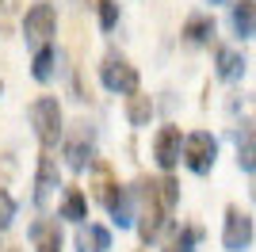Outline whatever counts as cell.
I'll use <instances>...</instances> for the list:
<instances>
[{"instance_id": "cell-1", "label": "cell", "mask_w": 256, "mask_h": 252, "mask_svg": "<svg viewBox=\"0 0 256 252\" xmlns=\"http://www.w3.org/2000/svg\"><path fill=\"white\" fill-rule=\"evenodd\" d=\"M27 118H31V130L38 138V146L50 153L58 146V138H62V104L54 96H38L31 104V111H27Z\"/></svg>"}, {"instance_id": "cell-2", "label": "cell", "mask_w": 256, "mask_h": 252, "mask_svg": "<svg viewBox=\"0 0 256 252\" xmlns=\"http://www.w3.org/2000/svg\"><path fill=\"white\" fill-rule=\"evenodd\" d=\"M138 195H142V210H138V237L150 244V241H157V237H160V230H164V218H168V210L157 202L153 180H138Z\"/></svg>"}, {"instance_id": "cell-3", "label": "cell", "mask_w": 256, "mask_h": 252, "mask_svg": "<svg viewBox=\"0 0 256 252\" xmlns=\"http://www.w3.org/2000/svg\"><path fill=\"white\" fill-rule=\"evenodd\" d=\"M100 80H104L107 92H118V96L138 92V69H134L122 54H107L104 62H100Z\"/></svg>"}, {"instance_id": "cell-4", "label": "cell", "mask_w": 256, "mask_h": 252, "mask_svg": "<svg viewBox=\"0 0 256 252\" xmlns=\"http://www.w3.org/2000/svg\"><path fill=\"white\" fill-rule=\"evenodd\" d=\"M256 237V226H252V214L241 206H226V218H222V248L226 252H245Z\"/></svg>"}, {"instance_id": "cell-5", "label": "cell", "mask_w": 256, "mask_h": 252, "mask_svg": "<svg viewBox=\"0 0 256 252\" xmlns=\"http://www.w3.org/2000/svg\"><path fill=\"white\" fill-rule=\"evenodd\" d=\"M58 31V12H54V4H31L27 8V16H23V38L31 42V46H50V34Z\"/></svg>"}, {"instance_id": "cell-6", "label": "cell", "mask_w": 256, "mask_h": 252, "mask_svg": "<svg viewBox=\"0 0 256 252\" xmlns=\"http://www.w3.org/2000/svg\"><path fill=\"white\" fill-rule=\"evenodd\" d=\"M214 157H218V142H214L206 130H195V134L184 138V164L192 168L195 176H206L214 168Z\"/></svg>"}, {"instance_id": "cell-7", "label": "cell", "mask_w": 256, "mask_h": 252, "mask_svg": "<svg viewBox=\"0 0 256 252\" xmlns=\"http://www.w3.org/2000/svg\"><path fill=\"white\" fill-rule=\"evenodd\" d=\"M184 157V134L180 126H160L157 138H153V160H157L164 172H172V168L180 164Z\"/></svg>"}, {"instance_id": "cell-8", "label": "cell", "mask_w": 256, "mask_h": 252, "mask_svg": "<svg viewBox=\"0 0 256 252\" xmlns=\"http://www.w3.org/2000/svg\"><path fill=\"white\" fill-rule=\"evenodd\" d=\"M58 184H62V180H58V160L42 149V157H38V172H34V202L46 206L50 195L58 191Z\"/></svg>"}, {"instance_id": "cell-9", "label": "cell", "mask_w": 256, "mask_h": 252, "mask_svg": "<svg viewBox=\"0 0 256 252\" xmlns=\"http://www.w3.org/2000/svg\"><path fill=\"white\" fill-rule=\"evenodd\" d=\"M214 73H218V80L245 76V54L234 50V46H218V50H214Z\"/></svg>"}, {"instance_id": "cell-10", "label": "cell", "mask_w": 256, "mask_h": 252, "mask_svg": "<svg viewBox=\"0 0 256 252\" xmlns=\"http://www.w3.org/2000/svg\"><path fill=\"white\" fill-rule=\"evenodd\" d=\"M107 248H111V233L100 222L76 226V252H107Z\"/></svg>"}, {"instance_id": "cell-11", "label": "cell", "mask_w": 256, "mask_h": 252, "mask_svg": "<svg viewBox=\"0 0 256 252\" xmlns=\"http://www.w3.org/2000/svg\"><path fill=\"white\" fill-rule=\"evenodd\" d=\"M237 168L256 172V122L237 126Z\"/></svg>"}, {"instance_id": "cell-12", "label": "cell", "mask_w": 256, "mask_h": 252, "mask_svg": "<svg viewBox=\"0 0 256 252\" xmlns=\"http://www.w3.org/2000/svg\"><path fill=\"white\" fill-rule=\"evenodd\" d=\"M31 244L38 252H62V230H58V222L38 218L31 226Z\"/></svg>"}, {"instance_id": "cell-13", "label": "cell", "mask_w": 256, "mask_h": 252, "mask_svg": "<svg viewBox=\"0 0 256 252\" xmlns=\"http://www.w3.org/2000/svg\"><path fill=\"white\" fill-rule=\"evenodd\" d=\"M230 23H234L237 38H252L256 34V0H237L234 12H230Z\"/></svg>"}, {"instance_id": "cell-14", "label": "cell", "mask_w": 256, "mask_h": 252, "mask_svg": "<svg viewBox=\"0 0 256 252\" xmlns=\"http://www.w3.org/2000/svg\"><path fill=\"white\" fill-rule=\"evenodd\" d=\"M214 38V16H188L184 23V42H192V46H206Z\"/></svg>"}, {"instance_id": "cell-15", "label": "cell", "mask_w": 256, "mask_h": 252, "mask_svg": "<svg viewBox=\"0 0 256 252\" xmlns=\"http://www.w3.org/2000/svg\"><path fill=\"white\" fill-rule=\"evenodd\" d=\"M92 157H96V153H92V142H84V130L65 142V164H69V168L84 172V168L92 164Z\"/></svg>"}, {"instance_id": "cell-16", "label": "cell", "mask_w": 256, "mask_h": 252, "mask_svg": "<svg viewBox=\"0 0 256 252\" xmlns=\"http://www.w3.org/2000/svg\"><path fill=\"white\" fill-rule=\"evenodd\" d=\"M150 118H153V100L146 92H134V96H126V122L130 126H150Z\"/></svg>"}, {"instance_id": "cell-17", "label": "cell", "mask_w": 256, "mask_h": 252, "mask_svg": "<svg viewBox=\"0 0 256 252\" xmlns=\"http://www.w3.org/2000/svg\"><path fill=\"white\" fill-rule=\"evenodd\" d=\"M62 218L76 222V226H84V218H88V199H84V191H80V188H69V191H65V199H62Z\"/></svg>"}, {"instance_id": "cell-18", "label": "cell", "mask_w": 256, "mask_h": 252, "mask_svg": "<svg viewBox=\"0 0 256 252\" xmlns=\"http://www.w3.org/2000/svg\"><path fill=\"white\" fill-rule=\"evenodd\" d=\"M199 237H203V233H199V226H180V230L168 237V244H164L160 252H195Z\"/></svg>"}, {"instance_id": "cell-19", "label": "cell", "mask_w": 256, "mask_h": 252, "mask_svg": "<svg viewBox=\"0 0 256 252\" xmlns=\"http://www.w3.org/2000/svg\"><path fill=\"white\" fill-rule=\"evenodd\" d=\"M54 65H58V50L54 46H42V50H34V62H31V76L38 84H46L54 76Z\"/></svg>"}, {"instance_id": "cell-20", "label": "cell", "mask_w": 256, "mask_h": 252, "mask_svg": "<svg viewBox=\"0 0 256 252\" xmlns=\"http://www.w3.org/2000/svg\"><path fill=\"white\" fill-rule=\"evenodd\" d=\"M153 191H157V202L164 210H172L176 202H180V184L172 176H164V180H153Z\"/></svg>"}, {"instance_id": "cell-21", "label": "cell", "mask_w": 256, "mask_h": 252, "mask_svg": "<svg viewBox=\"0 0 256 252\" xmlns=\"http://www.w3.org/2000/svg\"><path fill=\"white\" fill-rule=\"evenodd\" d=\"M96 8H100V27H104V31H111V27L118 23V4H115V0H100Z\"/></svg>"}, {"instance_id": "cell-22", "label": "cell", "mask_w": 256, "mask_h": 252, "mask_svg": "<svg viewBox=\"0 0 256 252\" xmlns=\"http://www.w3.org/2000/svg\"><path fill=\"white\" fill-rule=\"evenodd\" d=\"M12 218H16V199L0 188V230H4V226H12Z\"/></svg>"}, {"instance_id": "cell-23", "label": "cell", "mask_w": 256, "mask_h": 252, "mask_svg": "<svg viewBox=\"0 0 256 252\" xmlns=\"http://www.w3.org/2000/svg\"><path fill=\"white\" fill-rule=\"evenodd\" d=\"M20 8V0H0V12H16Z\"/></svg>"}, {"instance_id": "cell-24", "label": "cell", "mask_w": 256, "mask_h": 252, "mask_svg": "<svg viewBox=\"0 0 256 252\" xmlns=\"http://www.w3.org/2000/svg\"><path fill=\"white\" fill-rule=\"evenodd\" d=\"M248 195H252V202H256V172H252V188H248Z\"/></svg>"}, {"instance_id": "cell-25", "label": "cell", "mask_w": 256, "mask_h": 252, "mask_svg": "<svg viewBox=\"0 0 256 252\" xmlns=\"http://www.w3.org/2000/svg\"><path fill=\"white\" fill-rule=\"evenodd\" d=\"M206 4H222V0H206Z\"/></svg>"}, {"instance_id": "cell-26", "label": "cell", "mask_w": 256, "mask_h": 252, "mask_svg": "<svg viewBox=\"0 0 256 252\" xmlns=\"http://www.w3.org/2000/svg\"><path fill=\"white\" fill-rule=\"evenodd\" d=\"M134 252H146V248H134Z\"/></svg>"}, {"instance_id": "cell-27", "label": "cell", "mask_w": 256, "mask_h": 252, "mask_svg": "<svg viewBox=\"0 0 256 252\" xmlns=\"http://www.w3.org/2000/svg\"><path fill=\"white\" fill-rule=\"evenodd\" d=\"M76 4H84V0H76Z\"/></svg>"}, {"instance_id": "cell-28", "label": "cell", "mask_w": 256, "mask_h": 252, "mask_svg": "<svg viewBox=\"0 0 256 252\" xmlns=\"http://www.w3.org/2000/svg\"><path fill=\"white\" fill-rule=\"evenodd\" d=\"M0 92H4V84H0Z\"/></svg>"}, {"instance_id": "cell-29", "label": "cell", "mask_w": 256, "mask_h": 252, "mask_svg": "<svg viewBox=\"0 0 256 252\" xmlns=\"http://www.w3.org/2000/svg\"><path fill=\"white\" fill-rule=\"evenodd\" d=\"M0 252H4V244H0Z\"/></svg>"}]
</instances>
